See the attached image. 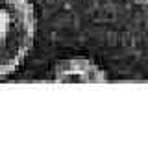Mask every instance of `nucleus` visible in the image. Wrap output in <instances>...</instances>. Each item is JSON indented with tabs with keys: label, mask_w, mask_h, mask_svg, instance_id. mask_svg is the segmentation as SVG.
I'll return each mask as SVG.
<instances>
[{
	"label": "nucleus",
	"mask_w": 148,
	"mask_h": 143,
	"mask_svg": "<svg viewBox=\"0 0 148 143\" xmlns=\"http://www.w3.org/2000/svg\"><path fill=\"white\" fill-rule=\"evenodd\" d=\"M37 17L30 0H0V80L26 63L35 43Z\"/></svg>",
	"instance_id": "1"
}]
</instances>
